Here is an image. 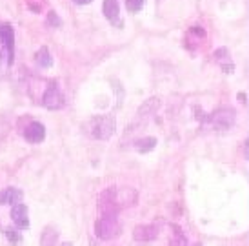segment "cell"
I'll return each instance as SVG.
<instances>
[{
    "label": "cell",
    "instance_id": "6da1fadb",
    "mask_svg": "<svg viewBox=\"0 0 249 246\" xmlns=\"http://www.w3.org/2000/svg\"><path fill=\"white\" fill-rule=\"evenodd\" d=\"M84 130L91 139L109 141L115 133V130H117V120L111 115H95L84 124Z\"/></svg>",
    "mask_w": 249,
    "mask_h": 246
},
{
    "label": "cell",
    "instance_id": "7a4b0ae2",
    "mask_svg": "<svg viewBox=\"0 0 249 246\" xmlns=\"http://www.w3.org/2000/svg\"><path fill=\"white\" fill-rule=\"evenodd\" d=\"M208 42H209L208 29L204 28V26H200V24H191L186 29L184 37H182V46L191 55L200 53L202 49L208 46Z\"/></svg>",
    "mask_w": 249,
    "mask_h": 246
},
{
    "label": "cell",
    "instance_id": "3957f363",
    "mask_svg": "<svg viewBox=\"0 0 249 246\" xmlns=\"http://www.w3.org/2000/svg\"><path fill=\"white\" fill-rule=\"evenodd\" d=\"M236 112L233 106H218L216 110L206 115V120L202 124H208L216 132H226L235 124Z\"/></svg>",
    "mask_w": 249,
    "mask_h": 246
},
{
    "label": "cell",
    "instance_id": "277c9868",
    "mask_svg": "<svg viewBox=\"0 0 249 246\" xmlns=\"http://www.w3.org/2000/svg\"><path fill=\"white\" fill-rule=\"evenodd\" d=\"M98 210L102 213V217L117 219L120 206L117 203V188L115 186H109V188H106L100 193V197H98Z\"/></svg>",
    "mask_w": 249,
    "mask_h": 246
},
{
    "label": "cell",
    "instance_id": "5b68a950",
    "mask_svg": "<svg viewBox=\"0 0 249 246\" xmlns=\"http://www.w3.org/2000/svg\"><path fill=\"white\" fill-rule=\"evenodd\" d=\"M118 233H120V225L117 223V219L111 217H100L95 223V235L102 241L115 239Z\"/></svg>",
    "mask_w": 249,
    "mask_h": 246
},
{
    "label": "cell",
    "instance_id": "8992f818",
    "mask_svg": "<svg viewBox=\"0 0 249 246\" xmlns=\"http://www.w3.org/2000/svg\"><path fill=\"white\" fill-rule=\"evenodd\" d=\"M42 104L46 106L48 110H60L64 106V93L62 90L55 84V82H48V88H46V92L42 95Z\"/></svg>",
    "mask_w": 249,
    "mask_h": 246
},
{
    "label": "cell",
    "instance_id": "52a82bcc",
    "mask_svg": "<svg viewBox=\"0 0 249 246\" xmlns=\"http://www.w3.org/2000/svg\"><path fill=\"white\" fill-rule=\"evenodd\" d=\"M213 62L220 68L224 73H233L235 71V62H233V57L229 53V49L226 46H220L213 51Z\"/></svg>",
    "mask_w": 249,
    "mask_h": 246
},
{
    "label": "cell",
    "instance_id": "ba28073f",
    "mask_svg": "<svg viewBox=\"0 0 249 246\" xmlns=\"http://www.w3.org/2000/svg\"><path fill=\"white\" fill-rule=\"evenodd\" d=\"M102 13H104V17L113 26H117V28L124 26V20L120 17V4H118V0H104L102 2Z\"/></svg>",
    "mask_w": 249,
    "mask_h": 246
},
{
    "label": "cell",
    "instance_id": "9c48e42d",
    "mask_svg": "<svg viewBox=\"0 0 249 246\" xmlns=\"http://www.w3.org/2000/svg\"><path fill=\"white\" fill-rule=\"evenodd\" d=\"M160 106H162V100H160V97L145 98L144 102L139 106V110H137V117H139L140 120L151 119L153 115H157V112L160 110Z\"/></svg>",
    "mask_w": 249,
    "mask_h": 246
},
{
    "label": "cell",
    "instance_id": "30bf717a",
    "mask_svg": "<svg viewBox=\"0 0 249 246\" xmlns=\"http://www.w3.org/2000/svg\"><path fill=\"white\" fill-rule=\"evenodd\" d=\"M22 135H24V139L28 142L36 144V142H42L46 139V128H44V124H40V122L31 120L28 126L22 130Z\"/></svg>",
    "mask_w": 249,
    "mask_h": 246
},
{
    "label": "cell",
    "instance_id": "8fae6325",
    "mask_svg": "<svg viewBox=\"0 0 249 246\" xmlns=\"http://www.w3.org/2000/svg\"><path fill=\"white\" fill-rule=\"evenodd\" d=\"M133 237L140 243H149V241H155L159 237V228L153 225H139L133 230Z\"/></svg>",
    "mask_w": 249,
    "mask_h": 246
},
{
    "label": "cell",
    "instance_id": "7c38bea8",
    "mask_svg": "<svg viewBox=\"0 0 249 246\" xmlns=\"http://www.w3.org/2000/svg\"><path fill=\"white\" fill-rule=\"evenodd\" d=\"M11 217H13V223L18 230H26V228H29L28 208H26V204H22V203L15 204L13 208H11Z\"/></svg>",
    "mask_w": 249,
    "mask_h": 246
},
{
    "label": "cell",
    "instance_id": "4fadbf2b",
    "mask_svg": "<svg viewBox=\"0 0 249 246\" xmlns=\"http://www.w3.org/2000/svg\"><path fill=\"white\" fill-rule=\"evenodd\" d=\"M48 82L49 80H44V78H31L28 82V93L35 102H40L42 100V95H44L46 88H48Z\"/></svg>",
    "mask_w": 249,
    "mask_h": 246
},
{
    "label": "cell",
    "instance_id": "5bb4252c",
    "mask_svg": "<svg viewBox=\"0 0 249 246\" xmlns=\"http://www.w3.org/2000/svg\"><path fill=\"white\" fill-rule=\"evenodd\" d=\"M18 203H22V191L18 188H6L0 191V206H4V204L15 206Z\"/></svg>",
    "mask_w": 249,
    "mask_h": 246
},
{
    "label": "cell",
    "instance_id": "9a60e30c",
    "mask_svg": "<svg viewBox=\"0 0 249 246\" xmlns=\"http://www.w3.org/2000/svg\"><path fill=\"white\" fill-rule=\"evenodd\" d=\"M137 197L139 195H137V191L133 190V188H120V190H117V203L120 208L137 204Z\"/></svg>",
    "mask_w": 249,
    "mask_h": 246
},
{
    "label": "cell",
    "instance_id": "2e32d148",
    "mask_svg": "<svg viewBox=\"0 0 249 246\" xmlns=\"http://www.w3.org/2000/svg\"><path fill=\"white\" fill-rule=\"evenodd\" d=\"M157 139L155 137H142V139H137L133 142V148L140 151V153H147V151H153L155 146H157Z\"/></svg>",
    "mask_w": 249,
    "mask_h": 246
},
{
    "label": "cell",
    "instance_id": "e0dca14e",
    "mask_svg": "<svg viewBox=\"0 0 249 246\" xmlns=\"http://www.w3.org/2000/svg\"><path fill=\"white\" fill-rule=\"evenodd\" d=\"M40 246H58V232L53 226H48L40 235Z\"/></svg>",
    "mask_w": 249,
    "mask_h": 246
},
{
    "label": "cell",
    "instance_id": "ac0fdd59",
    "mask_svg": "<svg viewBox=\"0 0 249 246\" xmlns=\"http://www.w3.org/2000/svg\"><path fill=\"white\" fill-rule=\"evenodd\" d=\"M35 62L40 66V68H49L53 64V57L49 53L48 46H42L40 49H36L35 53Z\"/></svg>",
    "mask_w": 249,
    "mask_h": 246
},
{
    "label": "cell",
    "instance_id": "d6986e66",
    "mask_svg": "<svg viewBox=\"0 0 249 246\" xmlns=\"http://www.w3.org/2000/svg\"><path fill=\"white\" fill-rule=\"evenodd\" d=\"M171 230H173V233H171V239H169V246H189L180 226H171Z\"/></svg>",
    "mask_w": 249,
    "mask_h": 246
},
{
    "label": "cell",
    "instance_id": "ffe728a7",
    "mask_svg": "<svg viewBox=\"0 0 249 246\" xmlns=\"http://www.w3.org/2000/svg\"><path fill=\"white\" fill-rule=\"evenodd\" d=\"M145 6V0H125V9L129 13H139Z\"/></svg>",
    "mask_w": 249,
    "mask_h": 246
},
{
    "label": "cell",
    "instance_id": "44dd1931",
    "mask_svg": "<svg viewBox=\"0 0 249 246\" xmlns=\"http://www.w3.org/2000/svg\"><path fill=\"white\" fill-rule=\"evenodd\" d=\"M48 24L49 26H53V28H60L62 26V20H60V17H58V13L56 11H48Z\"/></svg>",
    "mask_w": 249,
    "mask_h": 246
},
{
    "label": "cell",
    "instance_id": "7402d4cb",
    "mask_svg": "<svg viewBox=\"0 0 249 246\" xmlns=\"http://www.w3.org/2000/svg\"><path fill=\"white\" fill-rule=\"evenodd\" d=\"M6 237L11 241V243H15V245H17V243H20V235H18V230H17V228H7Z\"/></svg>",
    "mask_w": 249,
    "mask_h": 246
},
{
    "label": "cell",
    "instance_id": "603a6c76",
    "mask_svg": "<svg viewBox=\"0 0 249 246\" xmlns=\"http://www.w3.org/2000/svg\"><path fill=\"white\" fill-rule=\"evenodd\" d=\"M91 2H93V0H75V4H78V6H88Z\"/></svg>",
    "mask_w": 249,
    "mask_h": 246
},
{
    "label": "cell",
    "instance_id": "cb8c5ba5",
    "mask_svg": "<svg viewBox=\"0 0 249 246\" xmlns=\"http://www.w3.org/2000/svg\"><path fill=\"white\" fill-rule=\"evenodd\" d=\"M238 98H240V102H242V104H246V95H244V93H240Z\"/></svg>",
    "mask_w": 249,
    "mask_h": 246
},
{
    "label": "cell",
    "instance_id": "d4e9b609",
    "mask_svg": "<svg viewBox=\"0 0 249 246\" xmlns=\"http://www.w3.org/2000/svg\"><path fill=\"white\" fill-rule=\"evenodd\" d=\"M60 246H73L71 243H64V245H60Z\"/></svg>",
    "mask_w": 249,
    "mask_h": 246
},
{
    "label": "cell",
    "instance_id": "484cf974",
    "mask_svg": "<svg viewBox=\"0 0 249 246\" xmlns=\"http://www.w3.org/2000/svg\"><path fill=\"white\" fill-rule=\"evenodd\" d=\"M193 246H202V245H200V243H195V245H193Z\"/></svg>",
    "mask_w": 249,
    "mask_h": 246
}]
</instances>
